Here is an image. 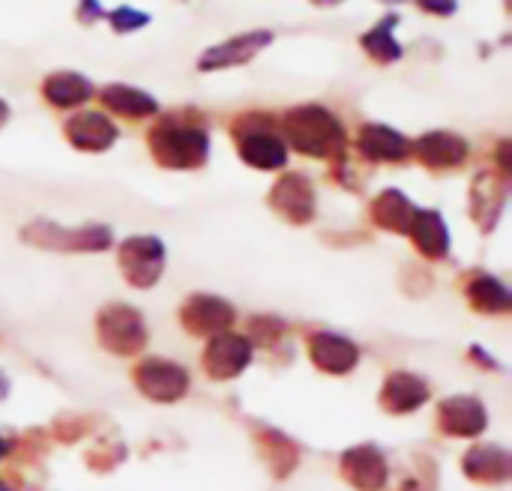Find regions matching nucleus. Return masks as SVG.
<instances>
[{"mask_svg": "<svg viewBox=\"0 0 512 491\" xmlns=\"http://www.w3.org/2000/svg\"><path fill=\"white\" fill-rule=\"evenodd\" d=\"M6 396H9V378H6V375L0 372V402H3Z\"/></svg>", "mask_w": 512, "mask_h": 491, "instance_id": "obj_29", "label": "nucleus"}, {"mask_svg": "<svg viewBox=\"0 0 512 491\" xmlns=\"http://www.w3.org/2000/svg\"><path fill=\"white\" fill-rule=\"evenodd\" d=\"M360 150H363V156H369L375 162H402L411 153V141L390 126L369 123L360 132Z\"/></svg>", "mask_w": 512, "mask_h": 491, "instance_id": "obj_19", "label": "nucleus"}, {"mask_svg": "<svg viewBox=\"0 0 512 491\" xmlns=\"http://www.w3.org/2000/svg\"><path fill=\"white\" fill-rule=\"evenodd\" d=\"M99 15H105V12L99 9V3H96V0H81V6H78V18H81L84 24L96 21Z\"/></svg>", "mask_w": 512, "mask_h": 491, "instance_id": "obj_27", "label": "nucleus"}, {"mask_svg": "<svg viewBox=\"0 0 512 491\" xmlns=\"http://www.w3.org/2000/svg\"><path fill=\"white\" fill-rule=\"evenodd\" d=\"M423 9L438 12V15H453L456 12V0H420Z\"/></svg>", "mask_w": 512, "mask_h": 491, "instance_id": "obj_28", "label": "nucleus"}, {"mask_svg": "<svg viewBox=\"0 0 512 491\" xmlns=\"http://www.w3.org/2000/svg\"><path fill=\"white\" fill-rule=\"evenodd\" d=\"M108 21H111V27H114L117 33H129V30L144 27V24L150 21V15L141 12V9H132V6H120V9H114V12L108 15Z\"/></svg>", "mask_w": 512, "mask_h": 491, "instance_id": "obj_26", "label": "nucleus"}, {"mask_svg": "<svg viewBox=\"0 0 512 491\" xmlns=\"http://www.w3.org/2000/svg\"><path fill=\"white\" fill-rule=\"evenodd\" d=\"M282 129H285V138L291 147H297L300 153L318 156V159L339 156L348 144L345 126L321 105H300V108L288 111Z\"/></svg>", "mask_w": 512, "mask_h": 491, "instance_id": "obj_2", "label": "nucleus"}, {"mask_svg": "<svg viewBox=\"0 0 512 491\" xmlns=\"http://www.w3.org/2000/svg\"><path fill=\"white\" fill-rule=\"evenodd\" d=\"M342 477L357 491H381L387 486V462L378 447H351L342 453Z\"/></svg>", "mask_w": 512, "mask_h": 491, "instance_id": "obj_11", "label": "nucleus"}, {"mask_svg": "<svg viewBox=\"0 0 512 491\" xmlns=\"http://www.w3.org/2000/svg\"><path fill=\"white\" fill-rule=\"evenodd\" d=\"M180 321L192 336H216L234 324V306L213 294H195L186 300Z\"/></svg>", "mask_w": 512, "mask_h": 491, "instance_id": "obj_9", "label": "nucleus"}, {"mask_svg": "<svg viewBox=\"0 0 512 491\" xmlns=\"http://www.w3.org/2000/svg\"><path fill=\"white\" fill-rule=\"evenodd\" d=\"M387 3H399V0H387Z\"/></svg>", "mask_w": 512, "mask_h": 491, "instance_id": "obj_34", "label": "nucleus"}, {"mask_svg": "<svg viewBox=\"0 0 512 491\" xmlns=\"http://www.w3.org/2000/svg\"><path fill=\"white\" fill-rule=\"evenodd\" d=\"M96 330H99L102 348H108L117 357H132V354H138L147 345L144 318L132 306H123V303L105 306L99 312Z\"/></svg>", "mask_w": 512, "mask_h": 491, "instance_id": "obj_4", "label": "nucleus"}, {"mask_svg": "<svg viewBox=\"0 0 512 491\" xmlns=\"http://www.w3.org/2000/svg\"><path fill=\"white\" fill-rule=\"evenodd\" d=\"M0 491H9V489H6V486H3V483H0Z\"/></svg>", "mask_w": 512, "mask_h": 491, "instance_id": "obj_33", "label": "nucleus"}, {"mask_svg": "<svg viewBox=\"0 0 512 491\" xmlns=\"http://www.w3.org/2000/svg\"><path fill=\"white\" fill-rule=\"evenodd\" d=\"M462 468L474 483H507L512 471L510 453L504 447L483 444V447H474V450L465 453Z\"/></svg>", "mask_w": 512, "mask_h": 491, "instance_id": "obj_18", "label": "nucleus"}, {"mask_svg": "<svg viewBox=\"0 0 512 491\" xmlns=\"http://www.w3.org/2000/svg\"><path fill=\"white\" fill-rule=\"evenodd\" d=\"M21 237L30 246L42 249H60V252H102L111 246V231L105 225H87V228H63L48 219H39L21 231Z\"/></svg>", "mask_w": 512, "mask_h": 491, "instance_id": "obj_3", "label": "nucleus"}, {"mask_svg": "<svg viewBox=\"0 0 512 491\" xmlns=\"http://www.w3.org/2000/svg\"><path fill=\"white\" fill-rule=\"evenodd\" d=\"M102 102L111 111H117L123 117H135V120L138 117H153L156 108H159L150 93H144L138 87H126V84H108V87H102Z\"/></svg>", "mask_w": 512, "mask_h": 491, "instance_id": "obj_22", "label": "nucleus"}, {"mask_svg": "<svg viewBox=\"0 0 512 491\" xmlns=\"http://www.w3.org/2000/svg\"><path fill=\"white\" fill-rule=\"evenodd\" d=\"M120 267L129 285L153 288L165 270V249L156 237H132L120 246Z\"/></svg>", "mask_w": 512, "mask_h": 491, "instance_id": "obj_6", "label": "nucleus"}, {"mask_svg": "<svg viewBox=\"0 0 512 491\" xmlns=\"http://www.w3.org/2000/svg\"><path fill=\"white\" fill-rule=\"evenodd\" d=\"M3 453H6V444H3V441H0V456H3Z\"/></svg>", "mask_w": 512, "mask_h": 491, "instance_id": "obj_32", "label": "nucleus"}, {"mask_svg": "<svg viewBox=\"0 0 512 491\" xmlns=\"http://www.w3.org/2000/svg\"><path fill=\"white\" fill-rule=\"evenodd\" d=\"M237 150L246 165L261 171H276L288 162V144L270 126L252 123V117L237 126Z\"/></svg>", "mask_w": 512, "mask_h": 491, "instance_id": "obj_5", "label": "nucleus"}, {"mask_svg": "<svg viewBox=\"0 0 512 491\" xmlns=\"http://www.w3.org/2000/svg\"><path fill=\"white\" fill-rule=\"evenodd\" d=\"M6 120H9V105H6V102L0 99V126H3Z\"/></svg>", "mask_w": 512, "mask_h": 491, "instance_id": "obj_30", "label": "nucleus"}, {"mask_svg": "<svg viewBox=\"0 0 512 491\" xmlns=\"http://www.w3.org/2000/svg\"><path fill=\"white\" fill-rule=\"evenodd\" d=\"M42 96L57 108H72V105H81L93 96V84L78 72H54L45 78Z\"/></svg>", "mask_w": 512, "mask_h": 491, "instance_id": "obj_21", "label": "nucleus"}, {"mask_svg": "<svg viewBox=\"0 0 512 491\" xmlns=\"http://www.w3.org/2000/svg\"><path fill=\"white\" fill-rule=\"evenodd\" d=\"M411 150L429 168H456L468 159V141L453 132H429L417 144H411Z\"/></svg>", "mask_w": 512, "mask_h": 491, "instance_id": "obj_17", "label": "nucleus"}, {"mask_svg": "<svg viewBox=\"0 0 512 491\" xmlns=\"http://www.w3.org/2000/svg\"><path fill=\"white\" fill-rule=\"evenodd\" d=\"M309 354L312 363L327 375H348L360 360V348L336 333H315L309 339Z\"/></svg>", "mask_w": 512, "mask_h": 491, "instance_id": "obj_14", "label": "nucleus"}, {"mask_svg": "<svg viewBox=\"0 0 512 491\" xmlns=\"http://www.w3.org/2000/svg\"><path fill=\"white\" fill-rule=\"evenodd\" d=\"M150 153L165 168L189 171L207 162L210 138L201 120H183V114H168L150 129Z\"/></svg>", "mask_w": 512, "mask_h": 491, "instance_id": "obj_1", "label": "nucleus"}, {"mask_svg": "<svg viewBox=\"0 0 512 491\" xmlns=\"http://www.w3.org/2000/svg\"><path fill=\"white\" fill-rule=\"evenodd\" d=\"M396 15H387L378 27H372L366 36H363V48L375 57V60H381V63H390V60H399L402 57V45L393 39V27H396Z\"/></svg>", "mask_w": 512, "mask_h": 491, "instance_id": "obj_25", "label": "nucleus"}, {"mask_svg": "<svg viewBox=\"0 0 512 491\" xmlns=\"http://www.w3.org/2000/svg\"><path fill=\"white\" fill-rule=\"evenodd\" d=\"M312 3H318V6H336V3H342V0H312Z\"/></svg>", "mask_w": 512, "mask_h": 491, "instance_id": "obj_31", "label": "nucleus"}, {"mask_svg": "<svg viewBox=\"0 0 512 491\" xmlns=\"http://www.w3.org/2000/svg\"><path fill=\"white\" fill-rule=\"evenodd\" d=\"M468 300L477 312H489V315H498V312H510L512 300L510 291L492 279V276H477L471 285H468Z\"/></svg>", "mask_w": 512, "mask_h": 491, "instance_id": "obj_24", "label": "nucleus"}, {"mask_svg": "<svg viewBox=\"0 0 512 491\" xmlns=\"http://www.w3.org/2000/svg\"><path fill=\"white\" fill-rule=\"evenodd\" d=\"M270 42H273V33L270 30H249V33H240V36H231L228 42H219V45L207 48L198 57V69L213 72V69L240 66V63L252 60L258 51H264Z\"/></svg>", "mask_w": 512, "mask_h": 491, "instance_id": "obj_10", "label": "nucleus"}, {"mask_svg": "<svg viewBox=\"0 0 512 491\" xmlns=\"http://www.w3.org/2000/svg\"><path fill=\"white\" fill-rule=\"evenodd\" d=\"M66 138H69L78 150L99 153V150H108V147L114 144L117 126H114L105 114L84 111V114H75V117L66 123Z\"/></svg>", "mask_w": 512, "mask_h": 491, "instance_id": "obj_16", "label": "nucleus"}, {"mask_svg": "<svg viewBox=\"0 0 512 491\" xmlns=\"http://www.w3.org/2000/svg\"><path fill=\"white\" fill-rule=\"evenodd\" d=\"M438 426H441V432H447L453 438H477L489 426V417H486V408L480 399L453 396V399L441 402Z\"/></svg>", "mask_w": 512, "mask_h": 491, "instance_id": "obj_13", "label": "nucleus"}, {"mask_svg": "<svg viewBox=\"0 0 512 491\" xmlns=\"http://www.w3.org/2000/svg\"><path fill=\"white\" fill-rule=\"evenodd\" d=\"M426 402H429V384L423 378H417L411 372H393L384 381L381 405L387 414H411Z\"/></svg>", "mask_w": 512, "mask_h": 491, "instance_id": "obj_15", "label": "nucleus"}, {"mask_svg": "<svg viewBox=\"0 0 512 491\" xmlns=\"http://www.w3.org/2000/svg\"><path fill=\"white\" fill-rule=\"evenodd\" d=\"M270 207L282 213L288 222H309L315 216V189L309 177L285 174L270 192Z\"/></svg>", "mask_w": 512, "mask_h": 491, "instance_id": "obj_12", "label": "nucleus"}, {"mask_svg": "<svg viewBox=\"0 0 512 491\" xmlns=\"http://www.w3.org/2000/svg\"><path fill=\"white\" fill-rule=\"evenodd\" d=\"M414 213L417 207L399 192V189H387L378 195V201L372 204V216L381 228H390V231H399L405 234L414 222Z\"/></svg>", "mask_w": 512, "mask_h": 491, "instance_id": "obj_23", "label": "nucleus"}, {"mask_svg": "<svg viewBox=\"0 0 512 491\" xmlns=\"http://www.w3.org/2000/svg\"><path fill=\"white\" fill-rule=\"evenodd\" d=\"M408 234L414 237L417 249L426 258H432V261L447 258V252H450V231H447L441 213H435V210H417Z\"/></svg>", "mask_w": 512, "mask_h": 491, "instance_id": "obj_20", "label": "nucleus"}, {"mask_svg": "<svg viewBox=\"0 0 512 491\" xmlns=\"http://www.w3.org/2000/svg\"><path fill=\"white\" fill-rule=\"evenodd\" d=\"M252 360V342L237 333H216L204 351V369L216 381H231L237 378Z\"/></svg>", "mask_w": 512, "mask_h": 491, "instance_id": "obj_8", "label": "nucleus"}, {"mask_svg": "<svg viewBox=\"0 0 512 491\" xmlns=\"http://www.w3.org/2000/svg\"><path fill=\"white\" fill-rule=\"evenodd\" d=\"M135 384H138V390H141L147 399L168 405V402H177V399L186 396V390H189V375H186L183 366L168 363V360H156V357H153V360H144V363L135 369Z\"/></svg>", "mask_w": 512, "mask_h": 491, "instance_id": "obj_7", "label": "nucleus"}]
</instances>
